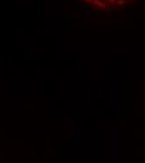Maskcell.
<instances>
[{
    "mask_svg": "<svg viewBox=\"0 0 145 163\" xmlns=\"http://www.w3.org/2000/svg\"><path fill=\"white\" fill-rule=\"evenodd\" d=\"M78 1L93 11L110 13L113 10H118L135 0H78Z\"/></svg>",
    "mask_w": 145,
    "mask_h": 163,
    "instance_id": "cell-1",
    "label": "cell"
}]
</instances>
